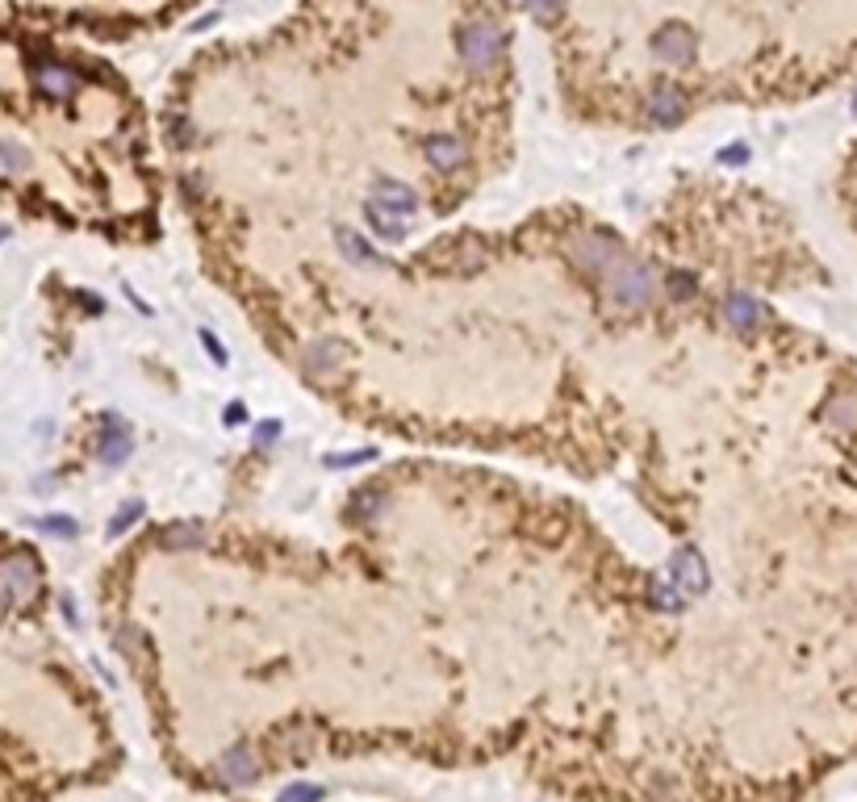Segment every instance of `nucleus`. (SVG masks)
Here are the masks:
<instances>
[{
  "mask_svg": "<svg viewBox=\"0 0 857 802\" xmlns=\"http://www.w3.org/2000/svg\"><path fill=\"white\" fill-rule=\"evenodd\" d=\"M226 773H230V781H251V778H255V760L239 752V757L226 760Z\"/></svg>",
  "mask_w": 857,
  "mask_h": 802,
  "instance_id": "nucleus-16",
  "label": "nucleus"
},
{
  "mask_svg": "<svg viewBox=\"0 0 857 802\" xmlns=\"http://www.w3.org/2000/svg\"><path fill=\"white\" fill-rule=\"evenodd\" d=\"M695 51H698L695 33L682 30V25H669V30H665L661 38H657V54H661L665 63H673V67L690 63V59H695Z\"/></svg>",
  "mask_w": 857,
  "mask_h": 802,
  "instance_id": "nucleus-5",
  "label": "nucleus"
},
{
  "mask_svg": "<svg viewBox=\"0 0 857 802\" xmlns=\"http://www.w3.org/2000/svg\"><path fill=\"white\" fill-rule=\"evenodd\" d=\"M673 581H682L686 589L703 586V564L695 560V552H678V556H673Z\"/></svg>",
  "mask_w": 857,
  "mask_h": 802,
  "instance_id": "nucleus-13",
  "label": "nucleus"
},
{
  "mask_svg": "<svg viewBox=\"0 0 857 802\" xmlns=\"http://www.w3.org/2000/svg\"><path fill=\"white\" fill-rule=\"evenodd\" d=\"M38 88H43L46 97L63 100V97H72V92H76V72H72V67H63V63H43V67H38Z\"/></svg>",
  "mask_w": 857,
  "mask_h": 802,
  "instance_id": "nucleus-11",
  "label": "nucleus"
},
{
  "mask_svg": "<svg viewBox=\"0 0 857 802\" xmlns=\"http://www.w3.org/2000/svg\"><path fill=\"white\" fill-rule=\"evenodd\" d=\"M427 159H431V167H439V172H456V167H465L468 151L456 134H435V138L427 142Z\"/></svg>",
  "mask_w": 857,
  "mask_h": 802,
  "instance_id": "nucleus-7",
  "label": "nucleus"
},
{
  "mask_svg": "<svg viewBox=\"0 0 857 802\" xmlns=\"http://www.w3.org/2000/svg\"><path fill=\"white\" fill-rule=\"evenodd\" d=\"M460 54H465V63L473 67V72H489V67H498L502 30H498V25H489V22L468 25V30L460 33Z\"/></svg>",
  "mask_w": 857,
  "mask_h": 802,
  "instance_id": "nucleus-1",
  "label": "nucleus"
},
{
  "mask_svg": "<svg viewBox=\"0 0 857 802\" xmlns=\"http://www.w3.org/2000/svg\"><path fill=\"white\" fill-rule=\"evenodd\" d=\"M573 260L577 268H586V272H607L619 260V243L611 234H582L573 243Z\"/></svg>",
  "mask_w": 857,
  "mask_h": 802,
  "instance_id": "nucleus-4",
  "label": "nucleus"
},
{
  "mask_svg": "<svg viewBox=\"0 0 857 802\" xmlns=\"http://www.w3.org/2000/svg\"><path fill=\"white\" fill-rule=\"evenodd\" d=\"M652 289H657V281H652V272L644 263H623L615 272V281H611V293H615L619 305H644L652 297Z\"/></svg>",
  "mask_w": 857,
  "mask_h": 802,
  "instance_id": "nucleus-2",
  "label": "nucleus"
},
{
  "mask_svg": "<svg viewBox=\"0 0 857 802\" xmlns=\"http://www.w3.org/2000/svg\"><path fill=\"white\" fill-rule=\"evenodd\" d=\"M372 201H380L385 209H393V214H402V217L419 209V196H414V188L398 185V180H385V176H380L377 188H372Z\"/></svg>",
  "mask_w": 857,
  "mask_h": 802,
  "instance_id": "nucleus-10",
  "label": "nucleus"
},
{
  "mask_svg": "<svg viewBox=\"0 0 857 802\" xmlns=\"http://www.w3.org/2000/svg\"><path fill=\"white\" fill-rule=\"evenodd\" d=\"M172 543H180V548H185V543H197V531H193V527H176Z\"/></svg>",
  "mask_w": 857,
  "mask_h": 802,
  "instance_id": "nucleus-17",
  "label": "nucleus"
},
{
  "mask_svg": "<svg viewBox=\"0 0 857 802\" xmlns=\"http://www.w3.org/2000/svg\"><path fill=\"white\" fill-rule=\"evenodd\" d=\"M302 364L310 377H326V372H335L339 364H343V343H335V339H314V343L302 351Z\"/></svg>",
  "mask_w": 857,
  "mask_h": 802,
  "instance_id": "nucleus-6",
  "label": "nucleus"
},
{
  "mask_svg": "<svg viewBox=\"0 0 857 802\" xmlns=\"http://www.w3.org/2000/svg\"><path fill=\"white\" fill-rule=\"evenodd\" d=\"M339 247L348 251V260H351V263H380L377 255L369 251V243H360L356 234H351V230H343V234H339Z\"/></svg>",
  "mask_w": 857,
  "mask_h": 802,
  "instance_id": "nucleus-14",
  "label": "nucleus"
},
{
  "mask_svg": "<svg viewBox=\"0 0 857 802\" xmlns=\"http://www.w3.org/2000/svg\"><path fill=\"white\" fill-rule=\"evenodd\" d=\"M686 118V97L678 88H657L649 100V121L652 126H678Z\"/></svg>",
  "mask_w": 857,
  "mask_h": 802,
  "instance_id": "nucleus-8",
  "label": "nucleus"
},
{
  "mask_svg": "<svg viewBox=\"0 0 857 802\" xmlns=\"http://www.w3.org/2000/svg\"><path fill=\"white\" fill-rule=\"evenodd\" d=\"M38 589V564L25 552H17L13 560L0 564V594L13 597V602H25V597Z\"/></svg>",
  "mask_w": 857,
  "mask_h": 802,
  "instance_id": "nucleus-3",
  "label": "nucleus"
},
{
  "mask_svg": "<svg viewBox=\"0 0 857 802\" xmlns=\"http://www.w3.org/2000/svg\"><path fill=\"white\" fill-rule=\"evenodd\" d=\"M364 217H369V226L377 230L380 239H406V217L385 209L380 201H364Z\"/></svg>",
  "mask_w": 857,
  "mask_h": 802,
  "instance_id": "nucleus-12",
  "label": "nucleus"
},
{
  "mask_svg": "<svg viewBox=\"0 0 857 802\" xmlns=\"http://www.w3.org/2000/svg\"><path fill=\"white\" fill-rule=\"evenodd\" d=\"M724 322L732 326V330H753V326L761 322V301L749 293H732L724 301Z\"/></svg>",
  "mask_w": 857,
  "mask_h": 802,
  "instance_id": "nucleus-9",
  "label": "nucleus"
},
{
  "mask_svg": "<svg viewBox=\"0 0 857 802\" xmlns=\"http://www.w3.org/2000/svg\"><path fill=\"white\" fill-rule=\"evenodd\" d=\"M828 418H833L836 426H853V423H857V401H853V397L833 401V410H828Z\"/></svg>",
  "mask_w": 857,
  "mask_h": 802,
  "instance_id": "nucleus-15",
  "label": "nucleus"
}]
</instances>
